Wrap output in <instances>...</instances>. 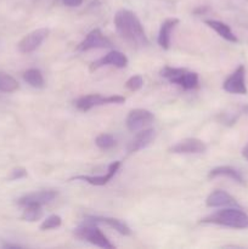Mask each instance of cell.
Segmentation results:
<instances>
[{
  "label": "cell",
  "instance_id": "obj_14",
  "mask_svg": "<svg viewBox=\"0 0 248 249\" xmlns=\"http://www.w3.org/2000/svg\"><path fill=\"white\" fill-rule=\"evenodd\" d=\"M155 138H156L155 129H151V128L143 129V130H141L140 133H138L135 136H134L133 140L129 142L128 147H126V151H128L129 155L138 152V151L147 147V146L155 140Z\"/></svg>",
  "mask_w": 248,
  "mask_h": 249
},
{
  "label": "cell",
  "instance_id": "obj_13",
  "mask_svg": "<svg viewBox=\"0 0 248 249\" xmlns=\"http://www.w3.org/2000/svg\"><path fill=\"white\" fill-rule=\"evenodd\" d=\"M56 191H38L32 194L24 195L21 198L17 199V204L21 207L29 206V204H36V206H44L49 204L57 197Z\"/></svg>",
  "mask_w": 248,
  "mask_h": 249
},
{
  "label": "cell",
  "instance_id": "obj_28",
  "mask_svg": "<svg viewBox=\"0 0 248 249\" xmlns=\"http://www.w3.org/2000/svg\"><path fill=\"white\" fill-rule=\"evenodd\" d=\"M2 247H5V248H21L22 246H19V245H11V243H4V245H2Z\"/></svg>",
  "mask_w": 248,
  "mask_h": 249
},
{
  "label": "cell",
  "instance_id": "obj_30",
  "mask_svg": "<svg viewBox=\"0 0 248 249\" xmlns=\"http://www.w3.org/2000/svg\"><path fill=\"white\" fill-rule=\"evenodd\" d=\"M243 111H245V112H246V113H248V106L243 107Z\"/></svg>",
  "mask_w": 248,
  "mask_h": 249
},
{
  "label": "cell",
  "instance_id": "obj_3",
  "mask_svg": "<svg viewBox=\"0 0 248 249\" xmlns=\"http://www.w3.org/2000/svg\"><path fill=\"white\" fill-rule=\"evenodd\" d=\"M160 75L185 90H192L198 87V74L196 72L186 70V68H175L165 66L160 71Z\"/></svg>",
  "mask_w": 248,
  "mask_h": 249
},
{
  "label": "cell",
  "instance_id": "obj_4",
  "mask_svg": "<svg viewBox=\"0 0 248 249\" xmlns=\"http://www.w3.org/2000/svg\"><path fill=\"white\" fill-rule=\"evenodd\" d=\"M75 237L80 238L83 241H87V242L91 243V245L97 246L100 248L105 249H113L114 246L107 240L106 236L102 233V231L100 230L97 226H94V223H89V221H85L84 225L79 226L74 230Z\"/></svg>",
  "mask_w": 248,
  "mask_h": 249
},
{
  "label": "cell",
  "instance_id": "obj_2",
  "mask_svg": "<svg viewBox=\"0 0 248 249\" xmlns=\"http://www.w3.org/2000/svg\"><path fill=\"white\" fill-rule=\"evenodd\" d=\"M201 223L215 224V225L226 226V228L245 230V229H248V215L245 212L238 209V207H231V208L218 211L206 216L202 219Z\"/></svg>",
  "mask_w": 248,
  "mask_h": 249
},
{
  "label": "cell",
  "instance_id": "obj_5",
  "mask_svg": "<svg viewBox=\"0 0 248 249\" xmlns=\"http://www.w3.org/2000/svg\"><path fill=\"white\" fill-rule=\"evenodd\" d=\"M125 97L121 95H113V96H101L99 94H89L80 96L74 101V106L83 112L90 111L96 106H104V105L111 104H123Z\"/></svg>",
  "mask_w": 248,
  "mask_h": 249
},
{
  "label": "cell",
  "instance_id": "obj_9",
  "mask_svg": "<svg viewBox=\"0 0 248 249\" xmlns=\"http://www.w3.org/2000/svg\"><path fill=\"white\" fill-rule=\"evenodd\" d=\"M112 48V43L107 36L102 34L100 29H92L88 36H85L84 40L77 46L78 51H89L92 49H109Z\"/></svg>",
  "mask_w": 248,
  "mask_h": 249
},
{
  "label": "cell",
  "instance_id": "obj_24",
  "mask_svg": "<svg viewBox=\"0 0 248 249\" xmlns=\"http://www.w3.org/2000/svg\"><path fill=\"white\" fill-rule=\"evenodd\" d=\"M61 224H62V219L58 215H50L49 218H46L45 220L43 221V224L40 225L41 231L46 230H53V229L60 228Z\"/></svg>",
  "mask_w": 248,
  "mask_h": 249
},
{
  "label": "cell",
  "instance_id": "obj_12",
  "mask_svg": "<svg viewBox=\"0 0 248 249\" xmlns=\"http://www.w3.org/2000/svg\"><path fill=\"white\" fill-rule=\"evenodd\" d=\"M121 164L122 163L119 162V160L111 163V164L108 165L107 173L104 175H97V177H90V175H78V177L72 178L71 180H82V181L88 182V184L94 185V186H105V185H107L112 179H113V177L117 174V172H118L119 168H121Z\"/></svg>",
  "mask_w": 248,
  "mask_h": 249
},
{
  "label": "cell",
  "instance_id": "obj_1",
  "mask_svg": "<svg viewBox=\"0 0 248 249\" xmlns=\"http://www.w3.org/2000/svg\"><path fill=\"white\" fill-rule=\"evenodd\" d=\"M114 26L119 36L136 48L148 45V39L140 19L130 10L122 9L114 16Z\"/></svg>",
  "mask_w": 248,
  "mask_h": 249
},
{
  "label": "cell",
  "instance_id": "obj_19",
  "mask_svg": "<svg viewBox=\"0 0 248 249\" xmlns=\"http://www.w3.org/2000/svg\"><path fill=\"white\" fill-rule=\"evenodd\" d=\"M218 177L230 178V179L235 180V181L238 182V184H243V182H245L241 173L238 172V170H236L235 168L229 167V165H221V167L214 168V169H212L208 174L209 179H214V178H218Z\"/></svg>",
  "mask_w": 248,
  "mask_h": 249
},
{
  "label": "cell",
  "instance_id": "obj_16",
  "mask_svg": "<svg viewBox=\"0 0 248 249\" xmlns=\"http://www.w3.org/2000/svg\"><path fill=\"white\" fill-rule=\"evenodd\" d=\"M89 223L94 224H106L109 228L114 229L117 232H119L123 236H129L131 235V230L128 225H126L124 221L119 220V219L116 218H108V216H88L87 220Z\"/></svg>",
  "mask_w": 248,
  "mask_h": 249
},
{
  "label": "cell",
  "instance_id": "obj_11",
  "mask_svg": "<svg viewBox=\"0 0 248 249\" xmlns=\"http://www.w3.org/2000/svg\"><path fill=\"white\" fill-rule=\"evenodd\" d=\"M206 150L207 146L202 140L187 138L172 146L169 151L172 153H179V155H191V153H203L206 152Z\"/></svg>",
  "mask_w": 248,
  "mask_h": 249
},
{
  "label": "cell",
  "instance_id": "obj_18",
  "mask_svg": "<svg viewBox=\"0 0 248 249\" xmlns=\"http://www.w3.org/2000/svg\"><path fill=\"white\" fill-rule=\"evenodd\" d=\"M204 23H206L208 27H211L213 31H215L216 33H218L221 38L225 39V40L231 41V43H237L238 41L237 36H235V33H233V32L231 31L230 27H229L226 23H224V22L216 21V19H206Z\"/></svg>",
  "mask_w": 248,
  "mask_h": 249
},
{
  "label": "cell",
  "instance_id": "obj_7",
  "mask_svg": "<svg viewBox=\"0 0 248 249\" xmlns=\"http://www.w3.org/2000/svg\"><path fill=\"white\" fill-rule=\"evenodd\" d=\"M49 33H50V31H49L48 28H39L31 32V33L27 34L26 36H23V38L19 40V43L17 44L18 51L22 53H33V51H35L36 49L41 45V43L48 38Z\"/></svg>",
  "mask_w": 248,
  "mask_h": 249
},
{
  "label": "cell",
  "instance_id": "obj_15",
  "mask_svg": "<svg viewBox=\"0 0 248 249\" xmlns=\"http://www.w3.org/2000/svg\"><path fill=\"white\" fill-rule=\"evenodd\" d=\"M206 204L209 208H218V207H238L237 201L231 195L223 190H215L212 192L206 199Z\"/></svg>",
  "mask_w": 248,
  "mask_h": 249
},
{
  "label": "cell",
  "instance_id": "obj_8",
  "mask_svg": "<svg viewBox=\"0 0 248 249\" xmlns=\"http://www.w3.org/2000/svg\"><path fill=\"white\" fill-rule=\"evenodd\" d=\"M153 119H155V116H153L152 112H150L148 109L136 108L129 112L125 124L126 128L130 131H139L150 125Z\"/></svg>",
  "mask_w": 248,
  "mask_h": 249
},
{
  "label": "cell",
  "instance_id": "obj_20",
  "mask_svg": "<svg viewBox=\"0 0 248 249\" xmlns=\"http://www.w3.org/2000/svg\"><path fill=\"white\" fill-rule=\"evenodd\" d=\"M23 79L31 87L38 88V89L44 88V77L40 71L36 70V68H29V70H27L23 73Z\"/></svg>",
  "mask_w": 248,
  "mask_h": 249
},
{
  "label": "cell",
  "instance_id": "obj_29",
  "mask_svg": "<svg viewBox=\"0 0 248 249\" xmlns=\"http://www.w3.org/2000/svg\"><path fill=\"white\" fill-rule=\"evenodd\" d=\"M242 155H243V157L248 160V145L242 150Z\"/></svg>",
  "mask_w": 248,
  "mask_h": 249
},
{
  "label": "cell",
  "instance_id": "obj_22",
  "mask_svg": "<svg viewBox=\"0 0 248 249\" xmlns=\"http://www.w3.org/2000/svg\"><path fill=\"white\" fill-rule=\"evenodd\" d=\"M19 84L14 77L5 72H0V91L1 92H15L18 90Z\"/></svg>",
  "mask_w": 248,
  "mask_h": 249
},
{
  "label": "cell",
  "instance_id": "obj_23",
  "mask_svg": "<svg viewBox=\"0 0 248 249\" xmlns=\"http://www.w3.org/2000/svg\"><path fill=\"white\" fill-rule=\"evenodd\" d=\"M95 143L101 150H109V148L116 146V139L111 134H100L96 139H95Z\"/></svg>",
  "mask_w": 248,
  "mask_h": 249
},
{
  "label": "cell",
  "instance_id": "obj_10",
  "mask_svg": "<svg viewBox=\"0 0 248 249\" xmlns=\"http://www.w3.org/2000/svg\"><path fill=\"white\" fill-rule=\"evenodd\" d=\"M128 57L123 53L112 50L107 55H105L104 57L91 62V65H90V72H95V71L104 67V66H114L117 68H124L128 66Z\"/></svg>",
  "mask_w": 248,
  "mask_h": 249
},
{
  "label": "cell",
  "instance_id": "obj_25",
  "mask_svg": "<svg viewBox=\"0 0 248 249\" xmlns=\"http://www.w3.org/2000/svg\"><path fill=\"white\" fill-rule=\"evenodd\" d=\"M142 85H143V78L139 74L130 77L125 83L126 89L130 90V91H138V90H140L141 88H142Z\"/></svg>",
  "mask_w": 248,
  "mask_h": 249
},
{
  "label": "cell",
  "instance_id": "obj_6",
  "mask_svg": "<svg viewBox=\"0 0 248 249\" xmlns=\"http://www.w3.org/2000/svg\"><path fill=\"white\" fill-rule=\"evenodd\" d=\"M223 89L230 94L246 95L248 92L246 87V68L240 65L224 82Z\"/></svg>",
  "mask_w": 248,
  "mask_h": 249
},
{
  "label": "cell",
  "instance_id": "obj_26",
  "mask_svg": "<svg viewBox=\"0 0 248 249\" xmlns=\"http://www.w3.org/2000/svg\"><path fill=\"white\" fill-rule=\"evenodd\" d=\"M27 177V170L24 168L18 167V168H15L10 172L9 177L7 179L9 180H19V179H23V178Z\"/></svg>",
  "mask_w": 248,
  "mask_h": 249
},
{
  "label": "cell",
  "instance_id": "obj_17",
  "mask_svg": "<svg viewBox=\"0 0 248 249\" xmlns=\"http://www.w3.org/2000/svg\"><path fill=\"white\" fill-rule=\"evenodd\" d=\"M179 23V19L177 18H167L162 23L159 29V33H158V44H159L160 48H163L164 50H168L170 46V36H172V32L174 31L175 27Z\"/></svg>",
  "mask_w": 248,
  "mask_h": 249
},
{
  "label": "cell",
  "instance_id": "obj_21",
  "mask_svg": "<svg viewBox=\"0 0 248 249\" xmlns=\"http://www.w3.org/2000/svg\"><path fill=\"white\" fill-rule=\"evenodd\" d=\"M23 213H22L21 219L24 221H29V223H34V221L39 220L43 216V209L41 206H36V204H29V206L23 207Z\"/></svg>",
  "mask_w": 248,
  "mask_h": 249
},
{
  "label": "cell",
  "instance_id": "obj_27",
  "mask_svg": "<svg viewBox=\"0 0 248 249\" xmlns=\"http://www.w3.org/2000/svg\"><path fill=\"white\" fill-rule=\"evenodd\" d=\"M62 1L66 6L77 7V6H80V5H82L83 0H62Z\"/></svg>",
  "mask_w": 248,
  "mask_h": 249
}]
</instances>
